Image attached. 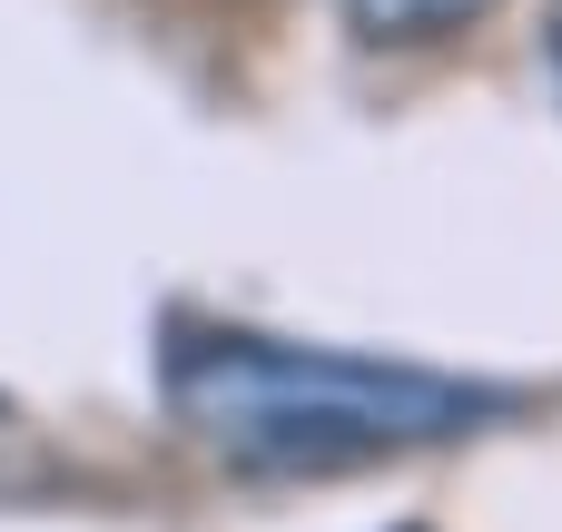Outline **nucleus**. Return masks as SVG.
<instances>
[{
	"label": "nucleus",
	"instance_id": "obj_1",
	"mask_svg": "<svg viewBox=\"0 0 562 532\" xmlns=\"http://www.w3.org/2000/svg\"><path fill=\"white\" fill-rule=\"evenodd\" d=\"M158 385H168V415L217 464H247V474H336L375 454H425L494 415V395L435 365L296 346L257 326H178L158 355Z\"/></svg>",
	"mask_w": 562,
	"mask_h": 532
},
{
	"label": "nucleus",
	"instance_id": "obj_2",
	"mask_svg": "<svg viewBox=\"0 0 562 532\" xmlns=\"http://www.w3.org/2000/svg\"><path fill=\"white\" fill-rule=\"evenodd\" d=\"M346 10H356V30H366L375 49H425V39L474 30L494 0H346Z\"/></svg>",
	"mask_w": 562,
	"mask_h": 532
},
{
	"label": "nucleus",
	"instance_id": "obj_3",
	"mask_svg": "<svg viewBox=\"0 0 562 532\" xmlns=\"http://www.w3.org/2000/svg\"><path fill=\"white\" fill-rule=\"evenodd\" d=\"M553 59H562V0H553Z\"/></svg>",
	"mask_w": 562,
	"mask_h": 532
}]
</instances>
